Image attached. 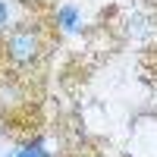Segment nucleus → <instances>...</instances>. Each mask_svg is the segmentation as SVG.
<instances>
[{"mask_svg": "<svg viewBox=\"0 0 157 157\" xmlns=\"http://www.w3.org/2000/svg\"><path fill=\"white\" fill-rule=\"evenodd\" d=\"M6 50L16 63H29L35 54H38V35L32 29H16L6 41Z\"/></svg>", "mask_w": 157, "mask_h": 157, "instance_id": "nucleus-1", "label": "nucleus"}, {"mask_svg": "<svg viewBox=\"0 0 157 157\" xmlns=\"http://www.w3.org/2000/svg\"><path fill=\"white\" fill-rule=\"evenodd\" d=\"M75 19H78V16H75V10H72V6L60 10V22H63V29H66V32H72V29H75Z\"/></svg>", "mask_w": 157, "mask_h": 157, "instance_id": "nucleus-2", "label": "nucleus"}, {"mask_svg": "<svg viewBox=\"0 0 157 157\" xmlns=\"http://www.w3.org/2000/svg\"><path fill=\"white\" fill-rule=\"evenodd\" d=\"M6 22V3H0V25Z\"/></svg>", "mask_w": 157, "mask_h": 157, "instance_id": "nucleus-3", "label": "nucleus"}, {"mask_svg": "<svg viewBox=\"0 0 157 157\" xmlns=\"http://www.w3.org/2000/svg\"><path fill=\"white\" fill-rule=\"evenodd\" d=\"M19 157H35V154H32V151H22V154H19Z\"/></svg>", "mask_w": 157, "mask_h": 157, "instance_id": "nucleus-4", "label": "nucleus"}]
</instances>
